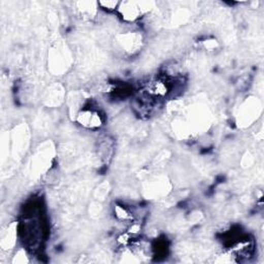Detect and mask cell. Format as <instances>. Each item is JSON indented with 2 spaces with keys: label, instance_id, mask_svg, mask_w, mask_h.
Returning <instances> with one entry per match:
<instances>
[{
  "label": "cell",
  "instance_id": "cell-1",
  "mask_svg": "<svg viewBox=\"0 0 264 264\" xmlns=\"http://www.w3.org/2000/svg\"><path fill=\"white\" fill-rule=\"evenodd\" d=\"M76 121L83 128L88 130H98L104 126L105 119L98 109L85 106L76 114Z\"/></svg>",
  "mask_w": 264,
  "mask_h": 264
},
{
  "label": "cell",
  "instance_id": "cell-2",
  "mask_svg": "<svg viewBox=\"0 0 264 264\" xmlns=\"http://www.w3.org/2000/svg\"><path fill=\"white\" fill-rule=\"evenodd\" d=\"M152 9L151 3H120L118 12L127 23L136 22Z\"/></svg>",
  "mask_w": 264,
  "mask_h": 264
},
{
  "label": "cell",
  "instance_id": "cell-3",
  "mask_svg": "<svg viewBox=\"0 0 264 264\" xmlns=\"http://www.w3.org/2000/svg\"><path fill=\"white\" fill-rule=\"evenodd\" d=\"M119 43L123 48H125L126 52L134 53L141 47L142 36H140L138 32H129L120 36Z\"/></svg>",
  "mask_w": 264,
  "mask_h": 264
},
{
  "label": "cell",
  "instance_id": "cell-4",
  "mask_svg": "<svg viewBox=\"0 0 264 264\" xmlns=\"http://www.w3.org/2000/svg\"><path fill=\"white\" fill-rule=\"evenodd\" d=\"M17 237H18V225L16 226V224H12L3 237V241H2L3 249L4 250L12 249L16 245Z\"/></svg>",
  "mask_w": 264,
  "mask_h": 264
},
{
  "label": "cell",
  "instance_id": "cell-5",
  "mask_svg": "<svg viewBox=\"0 0 264 264\" xmlns=\"http://www.w3.org/2000/svg\"><path fill=\"white\" fill-rule=\"evenodd\" d=\"M114 212H115V216H116L120 221L128 222V221H132V220H134V215H132V213H131L126 207H124V206H120V205L115 206Z\"/></svg>",
  "mask_w": 264,
  "mask_h": 264
},
{
  "label": "cell",
  "instance_id": "cell-6",
  "mask_svg": "<svg viewBox=\"0 0 264 264\" xmlns=\"http://www.w3.org/2000/svg\"><path fill=\"white\" fill-rule=\"evenodd\" d=\"M97 4H98L99 9L105 12H109V13L118 11L119 6H120V3H118V2H99Z\"/></svg>",
  "mask_w": 264,
  "mask_h": 264
}]
</instances>
